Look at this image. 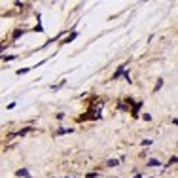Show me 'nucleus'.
I'll return each instance as SVG.
<instances>
[{
  "label": "nucleus",
  "mask_w": 178,
  "mask_h": 178,
  "mask_svg": "<svg viewBox=\"0 0 178 178\" xmlns=\"http://www.w3.org/2000/svg\"><path fill=\"white\" fill-rule=\"evenodd\" d=\"M17 174H19V176H28V173H27V171H19Z\"/></svg>",
  "instance_id": "1"
}]
</instances>
